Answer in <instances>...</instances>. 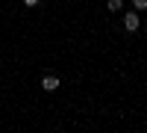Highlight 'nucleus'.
I'll use <instances>...</instances> for the list:
<instances>
[{
	"label": "nucleus",
	"instance_id": "6",
	"mask_svg": "<svg viewBox=\"0 0 147 133\" xmlns=\"http://www.w3.org/2000/svg\"><path fill=\"white\" fill-rule=\"evenodd\" d=\"M144 33H147V21H144Z\"/></svg>",
	"mask_w": 147,
	"mask_h": 133
},
{
	"label": "nucleus",
	"instance_id": "4",
	"mask_svg": "<svg viewBox=\"0 0 147 133\" xmlns=\"http://www.w3.org/2000/svg\"><path fill=\"white\" fill-rule=\"evenodd\" d=\"M132 6H136V12H144L147 9V0H132Z\"/></svg>",
	"mask_w": 147,
	"mask_h": 133
},
{
	"label": "nucleus",
	"instance_id": "3",
	"mask_svg": "<svg viewBox=\"0 0 147 133\" xmlns=\"http://www.w3.org/2000/svg\"><path fill=\"white\" fill-rule=\"evenodd\" d=\"M121 6H124V0H109V3H106L109 12H121Z\"/></svg>",
	"mask_w": 147,
	"mask_h": 133
},
{
	"label": "nucleus",
	"instance_id": "5",
	"mask_svg": "<svg viewBox=\"0 0 147 133\" xmlns=\"http://www.w3.org/2000/svg\"><path fill=\"white\" fill-rule=\"evenodd\" d=\"M24 3H27V6H38V0H24Z\"/></svg>",
	"mask_w": 147,
	"mask_h": 133
},
{
	"label": "nucleus",
	"instance_id": "2",
	"mask_svg": "<svg viewBox=\"0 0 147 133\" xmlns=\"http://www.w3.org/2000/svg\"><path fill=\"white\" fill-rule=\"evenodd\" d=\"M41 89H44V92H56V89H59V77H56V74H44V77H41Z\"/></svg>",
	"mask_w": 147,
	"mask_h": 133
},
{
	"label": "nucleus",
	"instance_id": "1",
	"mask_svg": "<svg viewBox=\"0 0 147 133\" xmlns=\"http://www.w3.org/2000/svg\"><path fill=\"white\" fill-rule=\"evenodd\" d=\"M124 30H127V33L141 30V18H138V12H127V15H124Z\"/></svg>",
	"mask_w": 147,
	"mask_h": 133
}]
</instances>
